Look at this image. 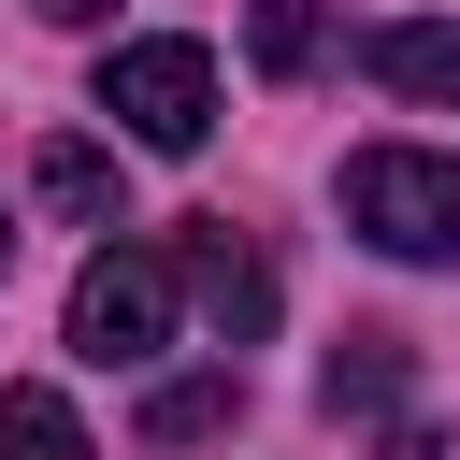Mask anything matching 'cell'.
I'll list each match as a JSON object with an SVG mask.
<instances>
[{"label":"cell","instance_id":"obj_1","mask_svg":"<svg viewBox=\"0 0 460 460\" xmlns=\"http://www.w3.org/2000/svg\"><path fill=\"white\" fill-rule=\"evenodd\" d=\"M345 230L374 259H460V158L431 144H359L345 158Z\"/></svg>","mask_w":460,"mask_h":460},{"label":"cell","instance_id":"obj_2","mask_svg":"<svg viewBox=\"0 0 460 460\" xmlns=\"http://www.w3.org/2000/svg\"><path fill=\"white\" fill-rule=\"evenodd\" d=\"M101 115H115L144 158H201V129H216V58L172 43V29H158V43H115V58H101Z\"/></svg>","mask_w":460,"mask_h":460},{"label":"cell","instance_id":"obj_3","mask_svg":"<svg viewBox=\"0 0 460 460\" xmlns=\"http://www.w3.org/2000/svg\"><path fill=\"white\" fill-rule=\"evenodd\" d=\"M72 345H86L101 374H144V359L172 345V244H101V259L72 273Z\"/></svg>","mask_w":460,"mask_h":460},{"label":"cell","instance_id":"obj_4","mask_svg":"<svg viewBox=\"0 0 460 460\" xmlns=\"http://www.w3.org/2000/svg\"><path fill=\"white\" fill-rule=\"evenodd\" d=\"M172 288L216 316V345H273V302H288V288H273V259H259L230 216H187V244H172Z\"/></svg>","mask_w":460,"mask_h":460},{"label":"cell","instance_id":"obj_5","mask_svg":"<svg viewBox=\"0 0 460 460\" xmlns=\"http://www.w3.org/2000/svg\"><path fill=\"white\" fill-rule=\"evenodd\" d=\"M316 402H331V417H388V402H402V331H345V345L316 359Z\"/></svg>","mask_w":460,"mask_h":460},{"label":"cell","instance_id":"obj_6","mask_svg":"<svg viewBox=\"0 0 460 460\" xmlns=\"http://www.w3.org/2000/svg\"><path fill=\"white\" fill-rule=\"evenodd\" d=\"M359 58H374V86H402V101H460V29H431V14L374 29Z\"/></svg>","mask_w":460,"mask_h":460},{"label":"cell","instance_id":"obj_7","mask_svg":"<svg viewBox=\"0 0 460 460\" xmlns=\"http://www.w3.org/2000/svg\"><path fill=\"white\" fill-rule=\"evenodd\" d=\"M29 187H43V216H72V230H115V158H101V144H72V129H58V144L29 158Z\"/></svg>","mask_w":460,"mask_h":460},{"label":"cell","instance_id":"obj_8","mask_svg":"<svg viewBox=\"0 0 460 460\" xmlns=\"http://www.w3.org/2000/svg\"><path fill=\"white\" fill-rule=\"evenodd\" d=\"M244 417V374H172V388H144V446H216Z\"/></svg>","mask_w":460,"mask_h":460},{"label":"cell","instance_id":"obj_9","mask_svg":"<svg viewBox=\"0 0 460 460\" xmlns=\"http://www.w3.org/2000/svg\"><path fill=\"white\" fill-rule=\"evenodd\" d=\"M244 58H259L273 86H302V72L331 58V14H316V0H244Z\"/></svg>","mask_w":460,"mask_h":460},{"label":"cell","instance_id":"obj_10","mask_svg":"<svg viewBox=\"0 0 460 460\" xmlns=\"http://www.w3.org/2000/svg\"><path fill=\"white\" fill-rule=\"evenodd\" d=\"M0 460H101V446L58 388H0Z\"/></svg>","mask_w":460,"mask_h":460},{"label":"cell","instance_id":"obj_11","mask_svg":"<svg viewBox=\"0 0 460 460\" xmlns=\"http://www.w3.org/2000/svg\"><path fill=\"white\" fill-rule=\"evenodd\" d=\"M29 14H43V29H101L115 0H29Z\"/></svg>","mask_w":460,"mask_h":460}]
</instances>
